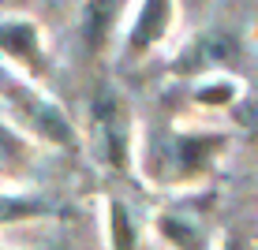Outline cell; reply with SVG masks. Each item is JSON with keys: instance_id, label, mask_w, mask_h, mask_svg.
Wrapping results in <instances>:
<instances>
[{"instance_id": "1", "label": "cell", "mask_w": 258, "mask_h": 250, "mask_svg": "<svg viewBox=\"0 0 258 250\" xmlns=\"http://www.w3.org/2000/svg\"><path fill=\"white\" fill-rule=\"evenodd\" d=\"M232 142V131L225 127L157 123L139 135V176H146L154 187H165L168 194L206 191Z\"/></svg>"}, {"instance_id": "2", "label": "cell", "mask_w": 258, "mask_h": 250, "mask_svg": "<svg viewBox=\"0 0 258 250\" xmlns=\"http://www.w3.org/2000/svg\"><path fill=\"white\" fill-rule=\"evenodd\" d=\"M139 120L131 109V97L120 90L112 78L90 90L86 101V131H83V149L116 180H135L139 176Z\"/></svg>"}, {"instance_id": "3", "label": "cell", "mask_w": 258, "mask_h": 250, "mask_svg": "<svg viewBox=\"0 0 258 250\" xmlns=\"http://www.w3.org/2000/svg\"><path fill=\"white\" fill-rule=\"evenodd\" d=\"M0 105L8 109V123L30 142L64 153H83V127L64 112V105L4 64H0Z\"/></svg>"}, {"instance_id": "4", "label": "cell", "mask_w": 258, "mask_h": 250, "mask_svg": "<svg viewBox=\"0 0 258 250\" xmlns=\"http://www.w3.org/2000/svg\"><path fill=\"white\" fill-rule=\"evenodd\" d=\"M213 205L217 194L210 191H191V194H172L161 209L150 217V231L168 246V250H213Z\"/></svg>"}, {"instance_id": "5", "label": "cell", "mask_w": 258, "mask_h": 250, "mask_svg": "<svg viewBox=\"0 0 258 250\" xmlns=\"http://www.w3.org/2000/svg\"><path fill=\"white\" fill-rule=\"evenodd\" d=\"M243 60V41L228 26H202L195 30L168 60V75L195 82L206 75H232V67Z\"/></svg>"}, {"instance_id": "6", "label": "cell", "mask_w": 258, "mask_h": 250, "mask_svg": "<svg viewBox=\"0 0 258 250\" xmlns=\"http://www.w3.org/2000/svg\"><path fill=\"white\" fill-rule=\"evenodd\" d=\"M176 26H180V8L172 0H146V4L127 8L120 23V45H116L120 60L123 64L150 60L172 41Z\"/></svg>"}, {"instance_id": "7", "label": "cell", "mask_w": 258, "mask_h": 250, "mask_svg": "<svg viewBox=\"0 0 258 250\" xmlns=\"http://www.w3.org/2000/svg\"><path fill=\"white\" fill-rule=\"evenodd\" d=\"M0 64L30 82L49 78L52 60L45 49V30L26 15H0Z\"/></svg>"}, {"instance_id": "8", "label": "cell", "mask_w": 258, "mask_h": 250, "mask_svg": "<svg viewBox=\"0 0 258 250\" xmlns=\"http://www.w3.org/2000/svg\"><path fill=\"white\" fill-rule=\"evenodd\" d=\"M105 217V250H142V220L120 194L101 198Z\"/></svg>"}, {"instance_id": "9", "label": "cell", "mask_w": 258, "mask_h": 250, "mask_svg": "<svg viewBox=\"0 0 258 250\" xmlns=\"http://www.w3.org/2000/svg\"><path fill=\"white\" fill-rule=\"evenodd\" d=\"M191 90V105L202 112H221V109H232V105L243 97V82H239V75H206V78H195L187 82Z\"/></svg>"}, {"instance_id": "10", "label": "cell", "mask_w": 258, "mask_h": 250, "mask_svg": "<svg viewBox=\"0 0 258 250\" xmlns=\"http://www.w3.org/2000/svg\"><path fill=\"white\" fill-rule=\"evenodd\" d=\"M123 12H127V8H112V4H90L83 12V38H86V45H90V52L101 56V52L112 45V34H120Z\"/></svg>"}, {"instance_id": "11", "label": "cell", "mask_w": 258, "mask_h": 250, "mask_svg": "<svg viewBox=\"0 0 258 250\" xmlns=\"http://www.w3.org/2000/svg\"><path fill=\"white\" fill-rule=\"evenodd\" d=\"M34 164V142L0 116V172L19 176Z\"/></svg>"}, {"instance_id": "12", "label": "cell", "mask_w": 258, "mask_h": 250, "mask_svg": "<svg viewBox=\"0 0 258 250\" xmlns=\"http://www.w3.org/2000/svg\"><path fill=\"white\" fill-rule=\"evenodd\" d=\"M213 250H258V246H254V239L247 235L243 228H228V231L217 235V246Z\"/></svg>"}]
</instances>
